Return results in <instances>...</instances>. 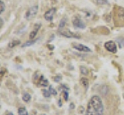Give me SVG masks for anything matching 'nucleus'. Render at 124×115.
Returning a JSON list of instances; mask_svg holds the SVG:
<instances>
[{
	"label": "nucleus",
	"mask_w": 124,
	"mask_h": 115,
	"mask_svg": "<svg viewBox=\"0 0 124 115\" xmlns=\"http://www.w3.org/2000/svg\"><path fill=\"white\" fill-rule=\"evenodd\" d=\"M104 105L102 99L99 96L95 95L89 100L87 105L85 115H103Z\"/></svg>",
	"instance_id": "nucleus-1"
},
{
	"label": "nucleus",
	"mask_w": 124,
	"mask_h": 115,
	"mask_svg": "<svg viewBox=\"0 0 124 115\" xmlns=\"http://www.w3.org/2000/svg\"><path fill=\"white\" fill-rule=\"evenodd\" d=\"M118 20L116 26H124V9L116 6L114 9V21Z\"/></svg>",
	"instance_id": "nucleus-2"
},
{
	"label": "nucleus",
	"mask_w": 124,
	"mask_h": 115,
	"mask_svg": "<svg viewBox=\"0 0 124 115\" xmlns=\"http://www.w3.org/2000/svg\"><path fill=\"white\" fill-rule=\"evenodd\" d=\"M59 33L60 35L63 36L64 37L67 38H75V39H80L81 36L78 35V34L72 33L71 30L69 29H59Z\"/></svg>",
	"instance_id": "nucleus-3"
},
{
	"label": "nucleus",
	"mask_w": 124,
	"mask_h": 115,
	"mask_svg": "<svg viewBox=\"0 0 124 115\" xmlns=\"http://www.w3.org/2000/svg\"><path fill=\"white\" fill-rule=\"evenodd\" d=\"M37 12H38V6L35 5V6H32L26 12V20H32L33 18H34L35 16H36V15L37 14Z\"/></svg>",
	"instance_id": "nucleus-4"
},
{
	"label": "nucleus",
	"mask_w": 124,
	"mask_h": 115,
	"mask_svg": "<svg viewBox=\"0 0 124 115\" xmlns=\"http://www.w3.org/2000/svg\"><path fill=\"white\" fill-rule=\"evenodd\" d=\"M105 49H106L107 51L112 53H116L117 52V47H116V44L114 43L113 41H107L106 42V43L104 45Z\"/></svg>",
	"instance_id": "nucleus-5"
},
{
	"label": "nucleus",
	"mask_w": 124,
	"mask_h": 115,
	"mask_svg": "<svg viewBox=\"0 0 124 115\" xmlns=\"http://www.w3.org/2000/svg\"><path fill=\"white\" fill-rule=\"evenodd\" d=\"M72 47L75 49H77L78 51H80V52H83V53H91V52H92V49L89 47H86V46H85L83 44H81V43H73Z\"/></svg>",
	"instance_id": "nucleus-6"
},
{
	"label": "nucleus",
	"mask_w": 124,
	"mask_h": 115,
	"mask_svg": "<svg viewBox=\"0 0 124 115\" xmlns=\"http://www.w3.org/2000/svg\"><path fill=\"white\" fill-rule=\"evenodd\" d=\"M72 22H73L74 26H75V28L83 29H85V27H86L85 23L82 21V20H81V19H79V18H77V17L74 18Z\"/></svg>",
	"instance_id": "nucleus-7"
},
{
	"label": "nucleus",
	"mask_w": 124,
	"mask_h": 115,
	"mask_svg": "<svg viewBox=\"0 0 124 115\" xmlns=\"http://www.w3.org/2000/svg\"><path fill=\"white\" fill-rule=\"evenodd\" d=\"M55 13H56L55 8H52V9L47 10L44 14V19L46 21H52Z\"/></svg>",
	"instance_id": "nucleus-8"
},
{
	"label": "nucleus",
	"mask_w": 124,
	"mask_h": 115,
	"mask_svg": "<svg viewBox=\"0 0 124 115\" xmlns=\"http://www.w3.org/2000/svg\"><path fill=\"white\" fill-rule=\"evenodd\" d=\"M40 27H41V24H40V23L35 25L34 28H33V31H31V33H30L29 37H30V40H33L34 38L36 37L37 34V33H38V31H39V29H40Z\"/></svg>",
	"instance_id": "nucleus-9"
},
{
	"label": "nucleus",
	"mask_w": 124,
	"mask_h": 115,
	"mask_svg": "<svg viewBox=\"0 0 124 115\" xmlns=\"http://www.w3.org/2000/svg\"><path fill=\"white\" fill-rule=\"evenodd\" d=\"M38 80V83H37V85L38 86H40V87H47L48 86V81L47 80L45 79V77L44 76H40V77L37 79Z\"/></svg>",
	"instance_id": "nucleus-10"
},
{
	"label": "nucleus",
	"mask_w": 124,
	"mask_h": 115,
	"mask_svg": "<svg viewBox=\"0 0 124 115\" xmlns=\"http://www.w3.org/2000/svg\"><path fill=\"white\" fill-rule=\"evenodd\" d=\"M19 44H20V41L15 40H13V41L9 42V45H8V47H9V48H13V47H16V46H18Z\"/></svg>",
	"instance_id": "nucleus-11"
},
{
	"label": "nucleus",
	"mask_w": 124,
	"mask_h": 115,
	"mask_svg": "<svg viewBox=\"0 0 124 115\" xmlns=\"http://www.w3.org/2000/svg\"><path fill=\"white\" fill-rule=\"evenodd\" d=\"M37 40H38V39H37V40H30L29 41L26 42L24 44H23L22 47H30V46H31V45H33Z\"/></svg>",
	"instance_id": "nucleus-12"
},
{
	"label": "nucleus",
	"mask_w": 124,
	"mask_h": 115,
	"mask_svg": "<svg viewBox=\"0 0 124 115\" xmlns=\"http://www.w3.org/2000/svg\"><path fill=\"white\" fill-rule=\"evenodd\" d=\"M18 114L19 115H29L28 111L26 110L25 107H19L18 109Z\"/></svg>",
	"instance_id": "nucleus-13"
},
{
	"label": "nucleus",
	"mask_w": 124,
	"mask_h": 115,
	"mask_svg": "<svg viewBox=\"0 0 124 115\" xmlns=\"http://www.w3.org/2000/svg\"><path fill=\"white\" fill-rule=\"evenodd\" d=\"M81 83L85 88L88 89V80L87 78H81Z\"/></svg>",
	"instance_id": "nucleus-14"
},
{
	"label": "nucleus",
	"mask_w": 124,
	"mask_h": 115,
	"mask_svg": "<svg viewBox=\"0 0 124 115\" xmlns=\"http://www.w3.org/2000/svg\"><path fill=\"white\" fill-rule=\"evenodd\" d=\"M23 101H25L26 103L30 102V101L31 100V96H30V94H28V93H26L25 94H23Z\"/></svg>",
	"instance_id": "nucleus-15"
},
{
	"label": "nucleus",
	"mask_w": 124,
	"mask_h": 115,
	"mask_svg": "<svg viewBox=\"0 0 124 115\" xmlns=\"http://www.w3.org/2000/svg\"><path fill=\"white\" fill-rule=\"evenodd\" d=\"M66 22H67V19L66 18H63L60 22V24H59V29H61L64 27V26L66 24Z\"/></svg>",
	"instance_id": "nucleus-16"
},
{
	"label": "nucleus",
	"mask_w": 124,
	"mask_h": 115,
	"mask_svg": "<svg viewBox=\"0 0 124 115\" xmlns=\"http://www.w3.org/2000/svg\"><path fill=\"white\" fill-rule=\"evenodd\" d=\"M80 72H81V74H83V75H88V71L87 70V68L83 67V66L80 67Z\"/></svg>",
	"instance_id": "nucleus-17"
},
{
	"label": "nucleus",
	"mask_w": 124,
	"mask_h": 115,
	"mask_svg": "<svg viewBox=\"0 0 124 115\" xmlns=\"http://www.w3.org/2000/svg\"><path fill=\"white\" fill-rule=\"evenodd\" d=\"M116 41L118 42L120 47L124 48V38H117V39H116Z\"/></svg>",
	"instance_id": "nucleus-18"
},
{
	"label": "nucleus",
	"mask_w": 124,
	"mask_h": 115,
	"mask_svg": "<svg viewBox=\"0 0 124 115\" xmlns=\"http://www.w3.org/2000/svg\"><path fill=\"white\" fill-rule=\"evenodd\" d=\"M43 95H44V97H46L48 98L50 97V95H51V94H50V92L49 91V90H43Z\"/></svg>",
	"instance_id": "nucleus-19"
},
{
	"label": "nucleus",
	"mask_w": 124,
	"mask_h": 115,
	"mask_svg": "<svg viewBox=\"0 0 124 115\" xmlns=\"http://www.w3.org/2000/svg\"><path fill=\"white\" fill-rule=\"evenodd\" d=\"M97 4L99 5H107L108 4V0H96Z\"/></svg>",
	"instance_id": "nucleus-20"
},
{
	"label": "nucleus",
	"mask_w": 124,
	"mask_h": 115,
	"mask_svg": "<svg viewBox=\"0 0 124 115\" xmlns=\"http://www.w3.org/2000/svg\"><path fill=\"white\" fill-rule=\"evenodd\" d=\"M49 91L50 92V94H51L52 95L56 96V95L57 94L56 90H55V89H54V87H53L52 86H50V87H49Z\"/></svg>",
	"instance_id": "nucleus-21"
},
{
	"label": "nucleus",
	"mask_w": 124,
	"mask_h": 115,
	"mask_svg": "<svg viewBox=\"0 0 124 115\" xmlns=\"http://www.w3.org/2000/svg\"><path fill=\"white\" fill-rule=\"evenodd\" d=\"M0 3H1V11H0V13H2L4 11H5L6 6H5V3H4L2 0H1V2H0Z\"/></svg>",
	"instance_id": "nucleus-22"
},
{
	"label": "nucleus",
	"mask_w": 124,
	"mask_h": 115,
	"mask_svg": "<svg viewBox=\"0 0 124 115\" xmlns=\"http://www.w3.org/2000/svg\"><path fill=\"white\" fill-rule=\"evenodd\" d=\"M62 77H61V76L60 75H57L55 76V78H54V82H56V83H58V82H60L61 80Z\"/></svg>",
	"instance_id": "nucleus-23"
},
{
	"label": "nucleus",
	"mask_w": 124,
	"mask_h": 115,
	"mask_svg": "<svg viewBox=\"0 0 124 115\" xmlns=\"http://www.w3.org/2000/svg\"><path fill=\"white\" fill-rule=\"evenodd\" d=\"M63 94H64V98L65 99V101H68V91H63Z\"/></svg>",
	"instance_id": "nucleus-24"
},
{
	"label": "nucleus",
	"mask_w": 124,
	"mask_h": 115,
	"mask_svg": "<svg viewBox=\"0 0 124 115\" xmlns=\"http://www.w3.org/2000/svg\"><path fill=\"white\" fill-rule=\"evenodd\" d=\"M70 108H71V109L75 108V104H74L73 103H71V104H70Z\"/></svg>",
	"instance_id": "nucleus-25"
},
{
	"label": "nucleus",
	"mask_w": 124,
	"mask_h": 115,
	"mask_svg": "<svg viewBox=\"0 0 124 115\" xmlns=\"http://www.w3.org/2000/svg\"><path fill=\"white\" fill-rule=\"evenodd\" d=\"M0 22H1V27L3 26V20L2 18H0Z\"/></svg>",
	"instance_id": "nucleus-26"
},
{
	"label": "nucleus",
	"mask_w": 124,
	"mask_h": 115,
	"mask_svg": "<svg viewBox=\"0 0 124 115\" xmlns=\"http://www.w3.org/2000/svg\"><path fill=\"white\" fill-rule=\"evenodd\" d=\"M6 115H14L13 113H11V112H7V114Z\"/></svg>",
	"instance_id": "nucleus-27"
},
{
	"label": "nucleus",
	"mask_w": 124,
	"mask_h": 115,
	"mask_svg": "<svg viewBox=\"0 0 124 115\" xmlns=\"http://www.w3.org/2000/svg\"><path fill=\"white\" fill-rule=\"evenodd\" d=\"M41 115H46V114H42Z\"/></svg>",
	"instance_id": "nucleus-28"
}]
</instances>
